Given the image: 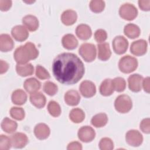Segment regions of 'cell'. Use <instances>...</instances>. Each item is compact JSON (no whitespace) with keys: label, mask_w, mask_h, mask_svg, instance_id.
Returning a JSON list of instances; mask_svg holds the SVG:
<instances>
[{"label":"cell","mask_w":150,"mask_h":150,"mask_svg":"<svg viewBox=\"0 0 150 150\" xmlns=\"http://www.w3.org/2000/svg\"><path fill=\"white\" fill-rule=\"evenodd\" d=\"M53 73L60 83L73 84L83 76L84 66L80 59L71 53H63L57 55L52 64Z\"/></svg>","instance_id":"cell-1"},{"label":"cell","mask_w":150,"mask_h":150,"mask_svg":"<svg viewBox=\"0 0 150 150\" xmlns=\"http://www.w3.org/2000/svg\"><path fill=\"white\" fill-rule=\"evenodd\" d=\"M39 54V52L35 45L29 42L25 45L17 47L13 53V57L19 64H26L30 60L35 59Z\"/></svg>","instance_id":"cell-2"},{"label":"cell","mask_w":150,"mask_h":150,"mask_svg":"<svg viewBox=\"0 0 150 150\" xmlns=\"http://www.w3.org/2000/svg\"><path fill=\"white\" fill-rule=\"evenodd\" d=\"M137 66V59L129 55H125L121 57L118 63L119 69L124 73H130L134 71Z\"/></svg>","instance_id":"cell-3"},{"label":"cell","mask_w":150,"mask_h":150,"mask_svg":"<svg viewBox=\"0 0 150 150\" xmlns=\"http://www.w3.org/2000/svg\"><path fill=\"white\" fill-rule=\"evenodd\" d=\"M114 107L118 112L121 113H127L132 108V100L128 95H120L115 100Z\"/></svg>","instance_id":"cell-4"},{"label":"cell","mask_w":150,"mask_h":150,"mask_svg":"<svg viewBox=\"0 0 150 150\" xmlns=\"http://www.w3.org/2000/svg\"><path fill=\"white\" fill-rule=\"evenodd\" d=\"M79 53L86 62H91L96 59V48L92 43H84L80 46Z\"/></svg>","instance_id":"cell-5"},{"label":"cell","mask_w":150,"mask_h":150,"mask_svg":"<svg viewBox=\"0 0 150 150\" xmlns=\"http://www.w3.org/2000/svg\"><path fill=\"white\" fill-rule=\"evenodd\" d=\"M119 14L122 19L127 21H132L137 17L138 10L133 4L125 3L120 6Z\"/></svg>","instance_id":"cell-6"},{"label":"cell","mask_w":150,"mask_h":150,"mask_svg":"<svg viewBox=\"0 0 150 150\" xmlns=\"http://www.w3.org/2000/svg\"><path fill=\"white\" fill-rule=\"evenodd\" d=\"M128 42L125 38L122 36H117L112 40V48L114 52L118 54L125 53L128 49Z\"/></svg>","instance_id":"cell-7"},{"label":"cell","mask_w":150,"mask_h":150,"mask_svg":"<svg viewBox=\"0 0 150 150\" xmlns=\"http://www.w3.org/2000/svg\"><path fill=\"white\" fill-rule=\"evenodd\" d=\"M125 140L128 145L132 146H138L142 143L143 137L138 131L131 129L126 133Z\"/></svg>","instance_id":"cell-8"},{"label":"cell","mask_w":150,"mask_h":150,"mask_svg":"<svg viewBox=\"0 0 150 150\" xmlns=\"http://www.w3.org/2000/svg\"><path fill=\"white\" fill-rule=\"evenodd\" d=\"M79 90L81 95L86 98L94 96L96 93L95 84L89 80L83 81L80 85Z\"/></svg>","instance_id":"cell-9"},{"label":"cell","mask_w":150,"mask_h":150,"mask_svg":"<svg viewBox=\"0 0 150 150\" xmlns=\"http://www.w3.org/2000/svg\"><path fill=\"white\" fill-rule=\"evenodd\" d=\"M96 136V132L93 128L90 126H83L78 131L79 139L84 142H89L93 141Z\"/></svg>","instance_id":"cell-10"},{"label":"cell","mask_w":150,"mask_h":150,"mask_svg":"<svg viewBox=\"0 0 150 150\" xmlns=\"http://www.w3.org/2000/svg\"><path fill=\"white\" fill-rule=\"evenodd\" d=\"M147 46L146 41L143 39H139L132 43L130 47V51L135 56H142L146 53Z\"/></svg>","instance_id":"cell-11"},{"label":"cell","mask_w":150,"mask_h":150,"mask_svg":"<svg viewBox=\"0 0 150 150\" xmlns=\"http://www.w3.org/2000/svg\"><path fill=\"white\" fill-rule=\"evenodd\" d=\"M143 77L139 74H133L128 79V87L133 92H138L142 88Z\"/></svg>","instance_id":"cell-12"},{"label":"cell","mask_w":150,"mask_h":150,"mask_svg":"<svg viewBox=\"0 0 150 150\" xmlns=\"http://www.w3.org/2000/svg\"><path fill=\"white\" fill-rule=\"evenodd\" d=\"M12 145L15 148H22L28 142V138L26 134L22 132H16L11 137Z\"/></svg>","instance_id":"cell-13"},{"label":"cell","mask_w":150,"mask_h":150,"mask_svg":"<svg viewBox=\"0 0 150 150\" xmlns=\"http://www.w3.org/2000/svg\"><path fill=\"white\" fill-rule=\"evenodd\" d=\"M11 34L13 38L17 41H25L29 36L27 29L22 25H16L11 30Z\"/></svg>","instance_id":"cell-14"},{"label":"cell","mask_w":150,"mask_h":150,"mask_svg":"<svg viewBox=\"0 0 150 150\" xmlns=\"http://www.w3.org/2000/svg\"><path fill=\"white\" fill-rule=\"evenodd\" d=\"M22 23L29 31L34 32L39 27V21L38 18L32 15H28L22 18Z\"/></svg>","instance_id":"cell-15"},{"label":"cell","mask_w":150,"mask_h":150,"mask_svg":"<svg viewBox=\"0 0 150 150\" xmlns=\"http://www.w3.org/2000/svg\"><path fill=\"white\" fill-rule=\"evenodd\" d=\"M14 46V42L11 36L8 34H1L0 36V50L6 52L11 50Z\"/></svg>","instance_id":"cell-16"},{"label":"cell","mask_w":150,"mask_h":150,"mask_svg":"<svg viewBox=\"0 0 150 150\" xmlns=\"http://www.w3.org/2000/svg\"><path fill=\"white\" fill-rule=\"evenodd\" d=\"M64 101L66 103L70 106L77 105L80 100V96L79 93L74 90H70L67 91L64 94Z\"/></svg>","instance_id":"cell-17"},{"label":"cell","mask_w":150,"mask_h":150,"mask_svg":"<svg viewBox=\"0 0 150 150\" xmlns=\"http://www.w3.org/2000/svg\"><path fill=\"white\" fill-rule=\"evenodd\" d=\"M29 98L31 103L38 108H42L46 104V97L40 92L36 91L31 93Z\"/></svg>","instance_id":"cell-18"},{"label":"cell","mask_w":150,"mask_h":150,"mask_svg":"<svg viewBox=\"0 0 150 150\" xmlns=\"http://www.w3.org/2000/svg\"><path fill=\"white\" fill-rule=\"evenodd\" d=\"M50 133L49 127L43 123L37 124L34 128V134L36 137L39 139H45L48 138Z\"/></svg>","instance_id":"cell-19"},{"label":"cell","mask_w":150,"mask_h":150,"mask_svg":"<svg viewBox=\"0 0 150 150\" xmlns=\"http://www.w3.org/2000/svg\"><path fill=\"white\" fill-rule=\"evenodd\" d=\"M76 33L79 39L81 40H87L91 38L92 31L88 25L86 24H80L77 26Z\"/></svg>","instance_id":"cell-20"},{"label":"cell","mask_w":150,"mask_h":150,"mask_svg":"<svg viewBox=\"0 0 150 150\" xmlns=\"http://www.w3.org/2000/svg\"><path fill=\"white\" fill-rule=\"evenodd\" d=\"M77 13L71 9L64 11L61 16V21L63 23L67 26L73 25L77 21Z\"/></svg>","instance_id":"cell-21"},{"label":"cell","mask_w":150,"mask_h":150,"mask_svg":"<svg viewBox=\"0 0 150 150\" xmlns=\"http://www.w3.org/2000/svg\"><path fill=\"white\" fill-rule=\"evenodd\" d=\"M98 57L102 61H106L110 57L111 52L108 43H101L98 44Z\"/></svg>","instance_id":"cell-22"},{"label":"cell","mask_w":150,"mask_h":150,"mask_svg":"<svg viewBox=\"0 0 150 150\" xmlns=\"http://www.w3.org/2000/svg\"><path fill=\"white\" fill-rule=\"evenodd\" d=\"M23 87L27 92L31 94L38 91L41 87V84L37 79L32 77L26 79L24 81Z\"/></svg>","instance_id":"cell-23"},{"label":"cell","mask_w":150,"mask_h":150,"mask_svg":"<svg viewBox=\"0 0 150 150\" xmlns=\"http://www.w3.org/2000/svg\"><path fill=\"white\" fill-rule=\"evenodd\" d=\"M62 43L64 48L68 50H73L78 46V40L72 34H66L63 38Z\"/></svg>","instance_id":"cell-24"},{"label":"cell","mask_w":150,"mask_h":150,"mask_svg":"<svg viewBox=\"0 0 150 150\" xmlns=\"http://www.w3.org/2000/svg\"><path fill=\"white\" fill-rule=\"evenodd\" d=\"M99 89L100 94L104 96L111 95L114 91L112 80L110 79H105L100 84Z\"/></svg>","instance_id":"cell-25"},{"label":"cell","mask_w":150,"mask_h":150,"mask_svg":"<svg viewBox=\"0 0 150 150\" xmlns=\"http://www.w3.org/2000/svg\"><path fill=\"white\" fill-rule=\"evenodd\" d=\"M12 101L16 105H23L27 100L26 93L21 89L15 90L12 94Z\"/></svg>","instance_id":"cell-26"},{"label":"cell","mask_w":150,"mask_h":150,"mask_svg":"<svg viewBox=\"0 0 150 150\" xmlns=\"http://www.w3.org/2000/svg\"><path fill=\"white\" fill-rule=\"evenodd\" d=\"M124 32L128 38L135 39L139 36L141 30L137 25L133 23H128L125 26Z\"/></svg>","instance_id":"cell-27"},{"label":"cell","mask_w":150,"mask_h":150,"mask_svg":"<svg viewBox=\"0 0 150 150\" xmlns=\"http://www.w3.org/2000/svg\"><path fill=\"white\" fill-rule=\"evenodd\" d=\"M18 127L16 122L11 120L8 117L4 118L1 122L2 129L8 134H12L14 132Z\"/></svg>","instance_id":"cell-28"},{"label":"cell","mask_w":150,"mask_h":150,"mask_svg":"<svg viewBox=\"0 0 150 150\" xmlns=\"http://www.w3.org/2000/svg\"><path fill=\"white\" fill-rule=\"evenodd\" d=\"M16 70L19 76L22 77H26L30 76L33 73L34 68L32 64L30 63L25 64H18L16 66Z\"/></svg>","instance_id":"cell-29"},{"label":"cell","mask_w":150,"mask_h":150,"mask_svg":"<svg viewBox=\"0 0 150 150\" xmlns=\"http://www.w3.org/2000/svg\"><path fill=\"white\" fill-rule=\"evenodd\" d=\"M108 122L107 115L105 113H99L93 117L91 120V124L97 128L105 126Z\"/></svg>","instance_id":"cell-30"},{"label":"cell","mask_w":150,"mask_h":150,"mask_svg":"<svg viewBox=\"0 0 150 150\" xmlns=\"http://www.w3.org/2000/svg\"><path fill=\"white\" fill-rule=\"evenodd\" d=\"M69 118L70 120L74 123H80L84 120L85 114L81 109L75 108L70 111Z\"/></svg>","instance_id":"cell-31"},{"label":"cell","mask_w":150,"mask_h":150,"mask_svg":"<svg viewBox=\"0 0 150 150\" xmlns=\"http://www.w3.org/2000/svg\"><path fill=\"white\" fill-rule=\"evenodd\" d=\"M47 110L49 114L54 117H57L61 114V108L59 104L54 101H50L48 103Z\"/></svg>","instance_id":"cell-32"},{"label":"cell","mask_w":150,"mask_h":150,"mask_svg":"<svg viewBox=\"0 0 150 150\" xmlns=\"http://www.w3.org/2000/svg\"><path fill=\"white\" fill-rule=\"evenodd\" d=\"M89 6L91 11L95 13H99L104 10L105 2L101 0H93L90 1Z\"/></svg>","instance_id":"cell-33"},{"label":"cell","mask_w":150,"mask_h":150,"mask_svg":"<svg viewBox=\"0 0 150 150\" xmlns=\"http://www.w3.org/2000/svg\"><path fill=\"white\" fill-rule=\"evenodd\" d=\"M10 115L16 120H22L25 117V111L21 107H13L10 110Z\"/></svg>","instance_id":"cell-34"},{"label":"cell","mask_w":150,"mask_h":150,"mask_svg":"<svg viewBox=\"0 0 150 150\" xmlns=\"http://www.w3.org/2000/svg\"><path fill=\"white\" fill-rule=\"evenodd\" d=\"M112 84L114 90L118 92L123 91L126 87V82L124 79L118 77L112 80Z\"/></svg>","instance_id":"cell-35"},{"label":"cell","mask_w":150,"mask_h":150,"mask_svg":"<svg viewBox=\"0 0 150 150\" xmlns=\"http://www.w3.org/2000/svg\"><path fill=\"white\" fill-rule=\"evenodd\" d=\"M44 91L49 96H54L57 91V86L56 84L51 81H46L44 83L43 87Z\"/></svg>","instance_id":"cell-36"},{"label":"cell","mask_w":150,"mask_h":150,"mask_svg":"<svg viewBox=\"0 0 150 150\" xmlns=\"http://www.w3.org/2000/svg\"><path fill=\"white\" fill-rule=\"evenodd\" d=\"M99 148L101 150H111L114 148V143L109 138H103L99 142Z\"/></svg>","instance_id":"cell-37"},{"label":"cell","mask_w":150,"mask_h":150,"mask_svg":"<svg viewBox=\"0 0 150 150\" xmlns=\"http://www.w3.org/2000/svg\"><path fill=\"white\" fill-rule=\"evenodd\" d=\"M12 145V142L11 138H9L6 135H0V149L1 150H8L11 148Z\"/></svg>","instance_id":"cell-38"},{"label":"cell","mask_w":150,"mask_h":150,"mask_svg":"<svg viewBox=\"0 0 150 150\" xmlns=\"http://www.w3.org/2000/svg\"><path fill=\"white\" fill-rule=\"evenodd\" d=\"M35 74L36 77H38V78L41 80L48 79L50 77L49 72L43 67L40 65H38L36 67Z\"/></svg>","instance_id":"cell-39"},{"label":"cell","mask_w":150,"mask_h":150,"mask_svg":"<svg viewBox=\"0 0 150 150\" xmlns=\"http://www.w3.org/2000/svg\"><path fill=\"white\" fill-rule=\"evenodd\" d=\"M107 38V32L103 29H98L94 33V39L98 43L104 42Z\"/></svg>","instance_id":"cell-40"},{"label":"cell","mask_w":150,"mask_h":150,"mask_svg":"<svg viewBox=\"0 0 150 150\" xmlns=\"http://www.w3.org/2000/svg\"><path fill=\"white\" fill-rule=\"evenodd\" d=\"M140 129L145 134H149L150 120L149 118H146L142 120V121L140 123Z\"/></svg>","instance_id":"cell-41"},{"label":"cell","mask_w":150,"mask_h":150,"mask_svg":"<svg viewBox=\"0 0 150 150\" xmlns=\"http://www.w3.org/2000/svg\"><path fill=\"white\" fill-rule=\"evenodd\" d=\"M139 7L144 11H148L150 9V1L149 0H139L138 1Z\"/></svg>","instance_id":"cell-42"},{"label":"cell","mask_w":150,"mask_h":150,"mask_svg":"<svg viewBox=\"0 0 150 150\" xmlns=\"http://www.w3.org/2000/svg\"><path fill=\"white\" fill-rule=\"evenodd\" d=\"M12 6V1H0V9L2 11H6Z\"/></svg>","instance_id":"cell-43"},{"label":"cell","mask_w":150,"mask_h":150,"mask_svg":"<svg viewBox=\"0 0 150 150\" xmlns=\"http://www.w3.org/2000/svg\"><path fill=\"white\" fill-rule=\"evenodd\" d=\"M67 149L68 150H71V149L81 150V149H82V145L80 142L74 141V142H71L70 144H69V145H67Z\"/></svg>","instance_id":"cell-44"},{"label":"cell","mask_w":150,"mask_h":150,"mask_svg":"<svg viewBox=\"0 0 150 150\" xmlns=\"http://www.w3.org/2000/svg\"><path fill=\"white\" fill-rule=\"evenodd\" d=\"M9 67L8 64L4 60H1L0 61V73L3 74L8 70Z\"/></svg>","instance_id":"cell-45"},{"label":"cell","mask_w":150,"mask_h":150,"mask_svg":"<svg viewBox=\"0 0 150 150\" xmlns=\"http://www.w3.org/2000/svg\"><path fill=\"white\" fill-rule=\"evenodd\" d=\"M143 88L144 89V91H146V93H149V77H147L145 79H143L142 83Z\"/></svg>","instance_id":"cell-46"}]
</instances>
